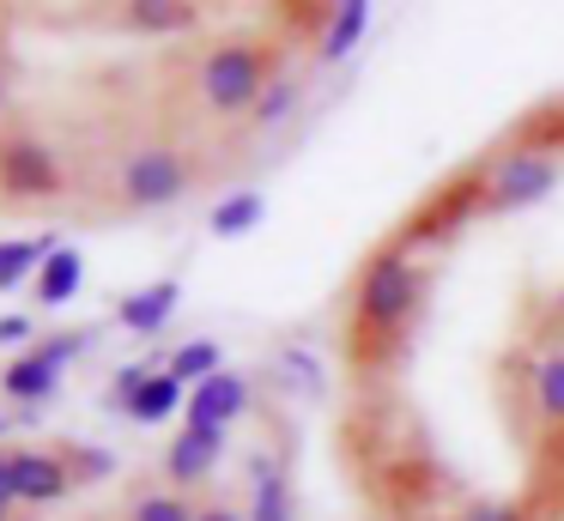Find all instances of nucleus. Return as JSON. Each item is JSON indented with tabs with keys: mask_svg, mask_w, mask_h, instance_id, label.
Wrapping results in <instances>:
<instances>
[{
	"mask_svg": "<svg viewBox=\"0 0 564 521\" xmlns=\"http://www.w3.org/2000/svg\"><path fill=\"white\" fill-rule=\"evenodd\" d=\"M176 297H183L176 279H152V285L128 291L116 303V327H128V334H164V322L176 315Z\"/></svg>",
	"mask_w": 564,
	"mask_h": 521,
	"instance_id": "8",
	"label": "nucleus"
},
{
	"mask_svg": "<svg viewBox=\"0 0 564 521\" xmlns=\"http://www.w3.org/2000/svg\"><path fill=\"white\" fill-rule=\"evenodd\" d=\"M7 431H13V419H0V436H7Z\"/></svg>",
	"mask_w": 564,
	"mask_h": 521,
	"instance_id": "27",
	"label": "nucleus"
},
{
	"mask_svg": "<svg viewBox=\"0 0 564 521\" xmlns=\"http://www.w3.org/2000/svg\"><path fill=\"white\" fill-rule=\"evenodd\" d=\"M552 188H558V158L540 152V145H522V152L491 158L486 176H479V200H486L491 213H516V206H534V200H546Z\"/></svg>",
	"mask_w": 564,
	"mask_h": 521,
	"instance_id": "3",
	"label": "nucleus"
},
{
	"mask_svg": "<svg viewBox=\"0 0 564 521\" xmlns=\"http://www.w3.org/2000/svg\"><path fill=\"white\" fill-rule=\"evenodd\" d=\"M365 24H370V7H365V0H346V7H334L328 36H322V61H346V48L365 36Z\"/></svg>",
	"mask_w": 564,
	"mask_h": 521,
	"instance_id": "17",
	"label": "nucleus"
},
{
	"mask_svg": "<svg viewBox=\"0 0 564 521\" xmlns=\"http://www.w3.org/2000/svg\"><path fill=\"white\" fill-rule=\"evenodd\" d=\"M91 346V327H79V334H55V339H37L31 351H19L7 370H0V388H7V400H55V388H62V370L79 358V351Z\"/></svg>",
	"mask_w": 564,
	"mask_h": 521,
	"instance_id": "4",
	"label": "nucleus"
},
{
	"mask_svg": "<svg viewBox=\"0 0 564 521\" xmlns=\"http://www.w3.org/2000/svg\"><path fill=\"white\" fill-rule=\"evenodd\" d=\"M243 406H249V382L225 370V376H213V382L188 388V412H183V419L188 424H207V431H225Z\"/></svg>",
	"mask_w": 564,
	"mask_h": 521,
	"instance_id": "9",
	"label": "nucleus"
},
{
	"mask_svg": "<svg viewBox=\"0 0 564 521\" xmlns=\"http://www.w3.org/2000/svg\"><path fill=\"white\" fill-rule=\"evenodd\" d=\"M261 218H268V200H261L256 188H237V194H225V200L207 213V230L213 237H249Z\"/></svg>",
	"mask_w": 564,
	"mask_h": 521,
	"instance_id": "13",
	"label": "nucleus"
},
{
	"mask_svg": "<svg viewBox=\"0 0 564 521\" xmlns=\"http://www.w3.org/2000/svg\"><path fill=\"white\" fill-rule=\"evenodd\" d=\"M558 310H564V291H558Z\"/></svg>",
	"mask_w": 564,
	"mask_h": 521,
	"instance_id": "28",
	"label": "nucleus"
},
{
	"mask_svg": "<svg viewBox=\"0 0 564 521\" xmlns=\"http://www.w3.org/2000/svg\"><path fill=\"white\" fill-rule=\"evenodd\" d=\"M462 521H522L516 515V503H498V497H479V503L462 509Z\"/></svg>",
	"mask_w": 564,
	"mask_h": 521,
	"instance_id": "23",
	"label": "nucleus"
},
{
	"mask_svg": "<svg viewBox=\"0 0 564 521\" xmlns=\"http://www.w3.org/2000/svg\"><path fill=\"white\" fill-rule=\"evenodd\" d=\"M79 285H86V254H79L74 242H62L37 273V303L43 310H62V303L79 297Z\"/></svg>",
	"mask_w": 564,
	"mask_h": 521,
	"instance_id": "11",
	"label": "nucleus"
},
{
	"mask_svg": "<svg viewBox=\"0 0 564 521\" xmlns=\"http://www.w3.org/2000/svg\"><path fill=\"white\" fill-rule=\"evenodd\" d=\"M200 509H188L183 497H140L134 521H195Z\"/></svg>",
	"mask_w": 564,
	"mask_h": 521,
	"instance_id": "20",
	"label": "nucleus"
},
{
	"mask_svg": "<svg viewBox=\"0 0 564 521\" xmlns=\"http://www.w3.org/2000/svg\"><path fill=\"white\" fill-rule=\"evenodd\" d=\"M67 460H74V473H79V479H104V473L116 467V455H104V448H91V443L67 448Z\"/></svg>",
	"mask_w": 564,
	"mask_h": 521,
	"instance_id": "22",
	"label": "nucleus"
},
{
	"mask_svg": "<svg viewBox=\"0 0 564 521\" xmlns=\"http://www.w3.org/2000/svg\"><path fill=\"white\" fill-rule=\"evenodd\" d=\"M147 382H152L147 363H128V370H116V382H110V406H128V400H134Z\"/></svg>",
	"mask_w": 564,
	"mask_h": 521,
	"instance_id": "21",
	"label": "nucleus"
},
{
	"mask_svg": "<svg viewBox=\"0 0 564 521\" xmlns=\"http://www.w3.org/2000/svg\"><path fill=\"white\" fill-rule=\"evenodd\" d=\"M31 315H0V346H31Z\"/></svg>",
	"mask_w": 564,
	"mask_h": 521,
	"instance_id": "24",
	"label": "nucleus"
},
{
	"mask_svg": "<svg viewBox=\"0 0 564 521\" xmlns=\"http://www.w3.org/2000/svg\"><path fill=\"white\" fill-rule=\"evenodd\" d=\"M225 460V431H207V424H188L171 448H164V479L171 485H200L213 467Z\"/></svg>",
	"mask_w": 564,
	"mask_h": 521,
	"instance_id": "7",
	"label": "nucleus"
},
{
	"mask_svg": "<svg viewBox=\"0 0 564 521\" xmlns=\"http://www.w3.org/2000/svg\"><path fill=\"white\" fill-rule=\"evenodd\" d=\"M0 188L7 194H55L62 188V158L37 140H13L0 152Z\"/></svg>",
	"mask_w": 564,
	"mask_h": 521,
	"instance_id": "6",
	"label": "nucleus"
},
{
	"mask_svg": "<svg viewBox=\"0 0 564 521\" xmlns=\"http://www.w3.org/2000/svg\"><path fill=\"white\" fill-rule=\"evenodd\" d=\"M128 24H134V31H188V24H195V7H164V0H134V7H128Z\"/></svg>",
	"mask_w": 564,
	"mask_h": 521,
	"instance_id": "18",
	"label": "nucleus"
},
{
	"mask_svg": "<svg viewBox=\"0 0 564 521\" xmlns=\"http://www.w3.org/2000/svg\"><path fill=\"white\" fill-rule=\"evenodd\" d=\"M268 48L261 43H219L200 55V97H207V109H219V116H237V109L261 104V91H268Z\"/></svg>",
	"mask_w": 564,
	"mask_h": 521,
	"instance_id": "2",
	"label": "nucleus"
},
{
	"mask_svg": "<svg viewBox=\"0 0 564 521\" xmlns=\"http://www.w3.org/2000/svg\"><path fill=\"white\" fill-rule=\"evenodd\" d=\"M528 400L540 406V419L564 424V351L534 358V370H528Z\"/></svg>",
	"mask_w": 564,
	"mask_h": 521,
	"instance_id": "15",
	"label": "nucleus"
},
{
	"mask_svg": "<svg viewBox=\"0 0 564 521\" xmlns=\"http://www.w3.org/2000/svg\"><path fill=\"white\" fill-rule=\"evenodd\" d=\"M183 188H188V158L176 152V145H140L122 164V200L134 206V213L183 200Z\"/></svg>",
	"mask_w": 564,
	"mask_h": 521,
	"instance_id": "5",
	"label": "nucleus"
},
{
	"mask_svg": "<svg viewBox=\"0 0 564 521\" xmlns=\"http://www.w3.org/2000/svg\"><path fill=\"white\" fill-rule=\"evenodd\" d=\"M256 503H249V521H292V485L280 479V467L273 460L256 455Z\"/></svg>",
	"mask_w": 564,
	"mask_h": 521,
	"instance_id": "16",
	"label": "nucleus"
},
{
	"mask_svg": "<svg viewBox=\"0 0 564 521\" xmlns=\"http://www.w3.org/2000/svg\"><path fill=\"white\" fill-rule=\"evenodd\" d=\"M122 412H128L134 424H164V419H176V412H188V388L176 382L171 370H152V382L140 388V394L128 400Z\"/></svg>",
	"mask_w": 564,
	"mask_h": 521,
	"instance_id": "12",
	"label": "nucleus"
},
{
	"mask_svg": "<svg viewBox=\"0 0 564 521\" xmlns=\"http://www.w3.org/2000/svg\"><path fill=\"white\" fill-rule=\"evenodd\" d=\"M164 370L183 388H200V382H213V376H225V351H219V339H183Z\"/></svg>",
	"mask_w": 564,
	"mask_h": 521,
	"instance_id": "14",
	"label": "nucleus"
},
{
	"mask_svg": "<svg viewBox=\"0 0 564 521\" xmlns=\"http://www.w3.org/2000/svg\"><path fill=\"white\" fill-rule=\"evenodd\" d=\"M292 104H297V85L292 79H273L268 91H261V104H256V121H261V128H280V121L292 116Z\"/></svg>",
	"mask_w": 564,
	"mask_h": 521,
	"instance_id": "19",
	"label": "nucleus"
},
{
	"mask_svg": "<svg viewBox=\"0 0 564 521\" xmlns=\"http://www.w3.org/2000/svg\"><path fill=\"white\" fill-rule=\"evenodd\" d=\"M195 521H249V515H237V509H200Z\"/></svg>",
	"mask_w": 564,
	"mask_h": 521,
	"instance_id": "25",
	"label": "nucleus"
},
{
	"mask_svg": "<svg viewBox=\"0 0 564 521\" xmlns=\"http://www.w3.org/2000/svg\"><path fill=\"white\" fill-rule=\"evenodd\" d=\"M7 91H13V85H7V67H0V109H7Z\"/></svg>",
	"mask_w": 564,
	"mask_h": 521,
	"instance_id": "26",
	"label": "nucleus"
},
{
	"mask_svg": "<svg viewBox=\"0 0 564 521\" xmlns=\"http://www.w3.org/2000/svg\"><path fill=\"white\" fill-rule=\"evenodd\" d=\"M13 491L19 503H55L67 491V460L43 455V448H19L13 455Z\"/></svg>",
	"mask_w": 564,
	"mask_h": 521,
	"instance_id": "10",
	"label": "nucleus"
},
{
	"mask_svg": "<svg viewBox=\"0 0 564 521\" xmlns=\"http://www.w3.org/2000/svg\"><path fill=\"white\" fill-rule=\"evenodd\" d=\"M419 297H425V279H419V267L406 261V254H377V261L365 267V279H358V297H352L358 334L394 339L406 322H413Z\"/></svg>",
	"mask_w": 564,
	"mask_h": 521,
	"instance_id": "1",
	"label": "nucleus"
}]
</instances>
